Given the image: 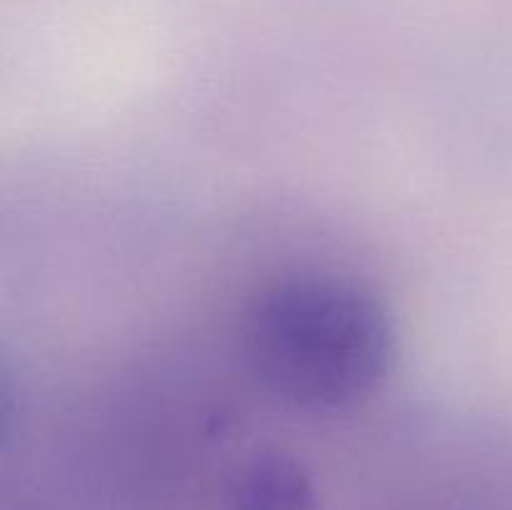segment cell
<instances>
[{
	"mask_svg": "<svg viewBox=\"0 0 512 510\" xmlns=\"http://www.w3.org/2000/svg\"><path fill=\"white\" fill-rule=\"evenodd\" d=\"M233 335L245 388L285 418L358 413L398 365V328L383 295L323 265H290L250 288Z\"/></svg>",
	"mask_w": 512,
	"mask_h": 510,
	"instance_id": "6da1fadb",
	"label": "cell"
},
{
	"mask_svg": "<svg viewBox=\"0 0 512 510\" xmlns=\"http://www.w3.org/2000/svg\"><path fill=\"white\" fill-rule=\"evenodd\" d=\"M225 503L228 510H318V493L295 455L265 448L230 475Z\"/></svg>",
	"mask_w": 512,
	"mask_h": 510,
	"instance_id": "7a4b0ae2",
	"label": "cell"
}]
</instances>
